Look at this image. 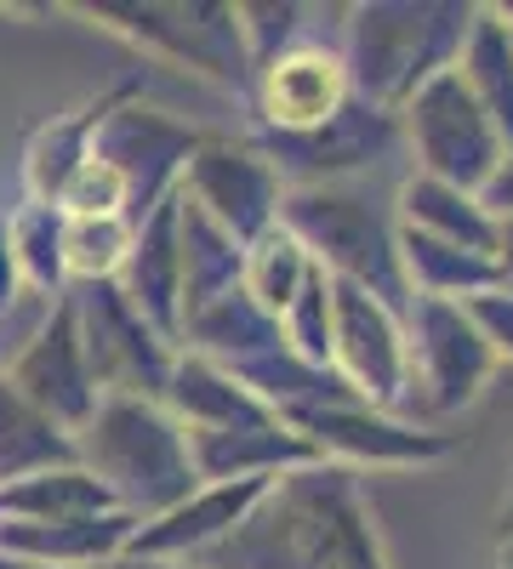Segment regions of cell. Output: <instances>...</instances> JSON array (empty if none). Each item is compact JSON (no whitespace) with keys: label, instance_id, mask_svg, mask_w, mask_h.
Instances as JSON below:
<instances>
[{"label":"cell","instance_id":"6da1fadb","mask_svg":"<svg viewBox=\"0 0 513 569\" xmlns=\"http://www.w3.org/2000/svg\"><path fill=\"white\" fill-rule=\"evenodd\" d=\"M182 569H388L359 472L308 461L257 496L217 547Z\"/></svg>","mask_w":513,"mask_h":569},{"label":"cell","instance_id":"7a4b0ae2","mask_svg":"<svg viewBox=\"0 0 513 569\" xmlns=\"http://www.w3.org/2000/svg\"><path fill=\"white\" fill-rule=\"evenodd\" d=\"M468 0H359L343 18L348 91L371 109L399 114L434 74L456 69V52L474 29Z\"/></svg>","mask_w":513,"mask_h":569},{"label":"cell","instance_id":"3957f363","mask_svg":"<svg viewBox=\"0 0 513 569\" xmlns=\"http://www.w3.org/2000/svg\"><path fill=\"white\" fill-rule=\"evenodd\" d=\"M75 456L137 525L200 490L182 421L155 399H98V410L75 427Z\"/></svg>","mask_w":513,"mask_h":569},{"label":"cell","instance_id":"277c9868","mask_svg":"<svg viewBox=\"0 0 513 569\" xmlns=\"http://www.w3.org/2000/svg\"><path fill=\"white\" fill-rule=\"evenodd\" d=\"M279 228L297 233V246L314 257V268L337 284H354L371 302H383L394 319L411 313V284L399 268V222L388 206H377L359 182H314L286 188L279 200Z\"/></svg>","mask_w":513,"mask_h":569},{"label":"cell","instance_id":"5b68a950","mask_svg":"<svg viewBox=\"0 0 513 569\" xmlns=\"http://www.w3.org/2000/svg\"><path fill=\"white\" fill-rule=\"evenodd\" d=\"M80 18L103 23L109 34L131 40L137 52H149L171 69H189L211 86L251 98L240 18L223 0H91V7H80Z\"/></svg>","mask_w":513,"mask_h":569},{"label":"cell","instance_id":"8992f818","mask_svg":"<svg viewBox=\"0 0 513 569\" xmlns=\"http://www.w3.org/2000/svg\"><path fill=\"white\" fill-rule=\"evenodd\" d=\"M496 376V353L474 330L462 302H423L405 313V399L399 416L440 427L445 416L480 405V393Z\"/></svg>","mask_w":513,"mask_h":569},{"label":"cell","instance_id":"52a82bcc","mask_svg":"<svg viewBox=\"0 0 513 569\" xmlns=\"http://www.w3.org/2000/svg\"><path fill=\"white\" fill-rule=\"evenodd\" d=\"M399 149H411L416 177L451 182L462 194H485L491 177L507 160V142L485 120V109L468 98L456 69L434 74L416 98L399 109Z\"/></svg>","mask_w":513,"mask_h":569},{"label":"cell","instance_id":"ba28073f","mask_svg":"<svg viewBox=\"0 0 513 569\" xmlns=\"http://www.w3.org/2000/svg\"><path fill=\"white\" fill-rule=\"evenodd\" d=\"M69 308L80 330V353L91 365V382L103 399H166L177 348L160 342L155 330L137 319V308L120 297L115 279L98 284H69Z\"/></svg>","mask_w":513,"mask_h":569},{"label":"cell","instance_id":"9c48e42d","mask_svg":"<svg viewBox=\"0 0 513 569\" xmlns=\"http://www.w3.org/2000/svg\"><path fill=\"white\" fill-rule=\"evenodd\" d=\"M177 194L200 206L217 228H228L240 246H251L257 233H268L279 222V200L286 182L268 166V154L251 137H228V131H200L189 166H182Z\"/></svg>","mask_w":513,"mask_h":569},{"label":"cell","instance_id":"30bf717a","mask_svg":"<svg viewBox=\"0 0 513 569\" xmlns=\"http://www.w3.org/2000/svg\"><path fill=\"white\" fill-rule=\"evenodd\" d=\"M200 131H189L182 120L149 109L144 98H126L103 126H98V142L91 154L103 166H115V177L126 182V222L137 228L160 200L177 194L182 182V166H189Z\"/></svg>","mask_w":513,"mask_h":569},{"label":"cell","instance_id":"8fae6325","mask_svg":"<svg viewBox=\"0 0 513 569\" xmlns=\"http://www.w3.org/2000/svg\"><path fill=\"white\" fill-rule=\"evenodd\" d=\"M268 154L286 188H314V182H348L371 166L399 154V114L371 109L365 98H348L325 126L303 137H251Z\"/></svg>","mask_w":513,"mask_h":569},{"label":"cell","instance_id":"7c38bea8","mask_svg":"<svg viewBox=\"0 0 513 569\" xmlns=\"http://www.w3.org/2000/svg\"><path fill=\"white\" fill-rule=\"evenodd\" d=\"M292 433L308 439V450L332 467L365 472V467H434L456 450L451 433L423 421H405L388 410H371V405H319L286 421Z\"/></svg>","mask_w":513,"mask_h":569},{"label":"cell","instance_id":"4fadbf2b","mask_svg":"<svg viewBox=\"0 0 513 569\" xmlns=\"http://www.w3.org/2000/svg\"><path fill=\"white\" fill-rule=\"evenodd\" d=\"M0 376L34 405L46 410L58 427H75L98 410V382H91V365L80 353V330H75V308H69V291L58 302H46L40 325L23 337V348L0 365Z\"/></svg>","mask_w":513,"mask_h":569},{"label":"cell","instance_id":"5bb4252c","mask_svg":"<svg viewBox=\"0 0 513 569\" xmlns=\"http://www.w3.org/2000/svg\"><path fill=\"white\" fill-rule=\"evenodd\" d=\"M332 370L371 410L399 416L405 399V319L332 279Z\"/></svg>","mask_w":513,"mask_h":569},{"label":"cell","instance_id":"9a60e30c","mask_svg":"<svg viewBox=\"0 0 513 569\" xmlns=\"http://www.w3.org/2000/svg\"><path fill=\"white\" fill-rule=\"evenodd\" d=\"M348 91V69L343 52L325 40H303L292 52H279L268 69L251 74V114H257V137H303L314 126H325Z\"/></svg>","mask_w":513,"mask_h":569},{"label":"cell","instance_id":"2e32d148","mask_svg":"<svg viewBox=\"0 0 513 569\" xmlns=\"http://www.w3.org/2000/svg\"><path fill=\"white\" fill-rule=\"evenodd\" d=\"M268 485H274V479L200 485V490H189L177 507H166L160 518H149V525L131 530L126 558H137V563H189V558H200L206 547H217V541L257 507V496H263Z\"/></svg>","mask_w":513,"mask_h":569},{"label":"cell","instance_id":"e0dca14e","mask_svg":"<svg viewBox=\"0 0 513 569\" xmlns=\"http://www.w3.org/2000/svg\"><path fill=\"white\" fill-rule=\"evenodd\" d=\"M120 297L160 342L182 348V262H177V194L131 228V251L115 273Z\"/></svg>","mask_w":513,"mask_h":569},{"label":"cell","instance_id":"ac0fdd59","mask_svg":"<svg viewBox=\"0 0 513 569\" xmlns=\"http://www.w3.org/2000/svg\"><path fill=\"white\" fill-rule=\"evenodd\" d=\"M189 439V467L200 485H246V479H279L292 467L319 461L303 433L286 421H246V427H182Z\"/></svg>","mask_w":513,"mask_h":569},{"label":"cell","instance_id":"d6986e66","mask_svg":"<svg viewBox=\"0 0 513 569\" xmlns=\"http://www.w3.org/2000/svg\"><path fill=\"white\" fill-rule=\"evenodd\" d=\"M126 98H144V74H131L120 86H109L103 98H91L69 114H52L34 137H29V149H23V188H29V200L34 206H58L63 194V182L91 160V142H98V126L126 103Z\"/></svg>","mask_w":513,"mask_h":569},{"label":"cell","instance_id":"ffe728a7","mask_svg":"<svg viewBox=\"0 0 513 569\" xmlns=\"http://www.w3.org/2000/svg\"><path fill=\"white\" fill-rule=\"evenodd\" d=\"M137 530L131 512H91L63 518V525H0V552H18L52 569H109L126 558V541Z\"/></svg>","mask_w":513,"mask_h":569},{"label":"cell","instance_id":"44dd1931","mask_svg":"<svg viewBox=\"0 0 513 569\" xmlns=\"http://www.w3.org/2000/svg\"><path fill=\"white\" fill-rule=\"evenodd\" d=\"M394 222H399V228H416V233H428V240H445V246H462V251H480V257L496 251V217L485 211V200H480V194H462V188H451V182L416 177V171L399 182Z\"/></svg>","mask_w":513,"mask_h":569},{"label":"cell","instance_id":"7402d4cb","mask_svg":"<svg viewBox=\"0 0 513 569\" xmlns=\"http://www.w3.org/2000/svg\"><path fill=\"white\" fill-rule=\"evenodd\" d=\"M279 342H286L279 337V319L263 313L246 291H228V297H217V302H206L182 319V348L177 353H200L223 370H240Z\"/></svg>","mask_w":513,"mask_h":569},{"label":"cell","instance_id":"603a6c76","mask_svg":"<svg viewBox=\"0 0 513 569\" xmlns=\"http://www.w3.org/2000/svg\"><path fill=\"white\" fill-rule=\"evenodd\" d=\"M177 262H182V319H189L195 308L240 291L246 246L228 228H217L200 206L177 194Z\"/></svg>","mask_w":513,"mask_h":569},{"label":"cell","instance_id":"cb8c5ba5","mask_svg":"<svg viewBox=\"0 0 513 569\" xmlns=\"http://www.w3.org/2000/svg\"><path fill=\"white\" fill-rule=\"evenodd\" d=\"M160 405H166L182 427H246V421H274V410H268L251 388H240L223 365H211V359H200V353H177Z\"/></svg>","mask_w":513,"mask_h":569},{"label":"cell","instance_id":"d4e9b609","mask_svg":"<svg viewBox=\"0 0 513 569\" xmlns=\"http://www.w3.org/2000/svg\"><path fill=\"white\" fill-rule=\"evenodd\" d=\"M399 268H405L411 297H423V302H468V297L491 291V284H507L496 257L428 240L416 228H399Z\"/></svg>","mask_w":513,"mask_h":569},{"label":"cell","instance_id":"484cf974","mask_svg":"<svg viewBox=\"0 0 513 569\" xmlns=\"http://www.w3.org/2000/svg\"><path fill=\"white\" fill-rule=\"evenodd\" d=\"M456 80L468 86V98L485 109L496 137L513 149V29L491 7L474 12V29L456 52Z\"/></svg>","mask_w":513,"mask_h":569},{"label":"cell","instance_id":"4316f807","mask_svg":"<svg viewBox=\"0 0 513 569\" xmlns=\"http://www.w3.org/2000/svg\"><path fill=\"white\" fill-rule=\"evenodd\" d=\"M91 512H115V501L80 461L0 485V525H63V518H91Z\"/></svg>","mask_w":513,"mask_h":569},{"label":"cell","instance_id":"83f0119b","mask_svg":"<svg viewBox=\"0 0 513 569\" xmlns=\"http://www.w3.org/2000/svg\"><path fill=\"white\" fill-rule=\"evenodd\" d=\"M75 433L58 427L46 410H34L7 376H0V485L29 479L46 467H75Z\"/></svg>","mask_w":513,"mask_h":569},{"label":"cell","instance_id":"f1b7e54d","mask_svg":"<svg viewBox=\"0 0 513 569\" xmlns=\"http://www.w3.org/2000/svg\"><path fill=\"white\" fill-rule=\"evenodd\" d=\"M7 240H12V262H18L23 297L58 302L69 291V273H63V211L23 200L7 217Z\"/></svg>","mask_w":513,"mask_h":569},{"label":"cell","instance_id":"f546056e","mask_svg":"<svg viewBox=\"0 0 513 569\" xmlns=\"http://www.w3.org/2000/svg\"><path fill=\"white\" fill-rule=\"evenodd\" d=\"M308 273H314V257L297 246V233L292 228H268V233H257V240L246 246V273H240V291L263 308V313H286L292 302H297V291L308 284Z\"/></svg>","mask_w":513,"mask_h":569},{"label":"cell","instance_id":"4dcf8cb0","mask_svg":"<svg viewBox=\"0 0 513 569\" xmlns=\"http://www.w3.org/2000/svg\"><path fill=\"white\" fill-rule=\"evenodd\" d=\"M126 251H131V222L126 217H63V273H69V284L115 279Z\"/></svg>","mask_w":513,"mask_h":569},{"label":"cell","instance_id":"1f68e13d","mask_svg":"<svg viewBox=\"0 0 513 569\" xmlns=\"http://www.w3.org/2000/svg\"><path fill=\"white\" fill-rule=\"evenodd\" d=\"M235 18H240V40H246L251 74L268 69L279 52H292V46L314 40L308 34L314 7H297V0H251V7H235Z\"/></svg>","mask_w":513,"mask_h":569},{"label":"cell","instance_id":"d6a6232c","mask_svg":"<svg viewBox=\"0 0 513 569\" xmlns=\"http://www.w3.org/2000/svg\"><path fill=\"white\" fill-rule=\"evenodd\" d=\"M279 337H286V348H292L297 359L332 370V279H325L319 268L308 273V284L297 291V302L279 313Z\"/></svg>","mask_w":513,"mask_h":569},{"label":"cell","instance_id":"836d02e7","mask_svg":"<svg viewBox=\"0 0 513 569\" xmlns=\"http://www.w3.org/2000/svg\"><path fill=\"white\" fill-rule=\"evenodd\" d=\"M58 211L63 217H126V182L115 177V166H103L91 154L58 194Z\"/></svg>","mask_w":513,"mask_h":569},{"label":"cell","instance_id":"e575fe53","mask_svg":"<svg viewBox=\"0 0 513 569\" xmlns=\"http://www.w3.org/2000/svg\"><path fill=\"white\" fill-rule=\"evenodd\" d=\"M462 308H468V319H474V330L485 337V348L496 353V365L513 359V284H491V291L468 297Z\"/></svg>","mask_w":513,"mask_h":569},{"label":"cell","instance_id":"d590c367","mask_svg":"<svg viewBox=\"0 0 513 569\" xmlns=\"http://www.w3.org/2000/svg\"><path fill=\"white\" fill-rule=\"evenodd\" d=\"M23 302V284H18V262H12V240H7V217H0V319Z\"/></svg>","mask_w":513,"mask_h":569},{"label":"cell","instance_id":"8d00e7d4","mask_svg":"<svg viewBox=\"0 0 513 569\" xmlns=\"http://www.w3.org/2000/svg\"><path fill=\"white\" fill-rule=\"evenodd\" d=\"M485 211L491 217H513V149H507V160H502V171L491 177V188H485Z\"/></svg>","mask_w":513,"mask_h":569},{"label":"cell","instance_id":"74e56055","mask_svg":"<svg viewBox=\"0 0 513 569\" xmlns=\"http://www.w3.org/2000/svg\"><path fill=\"white\" fill-rule=\"evenodd\" d=\"M496 268H502V279L513 284V217H496Z\"/></svg>","mask_w":513,"mask_h":569},{"label":"cell","instance_id":"f35d334b","mask_svg":"<svg viewBox=\"0 0 513 569\" xmlns=\"http://www.w3.org/2000/svg\"><path fill=\"white\" fill-rule=\"evenodd\" d=\"M0 569H52V563H34V558H18V552H0Z\"/></svg>","mask_w":513,"mask_h":569},{"label":"cell","instance_id":"ab89813d","mask_svg":"<svg viewBox=\"0 0 513 569\" xmlns=\"http://www.w3.org/2000/svg\"><path fill=\"white\" fill-rule=\"evenodd\" d=\"M109 569H182V563H137V558H120V563H109Z\"/></svg>","mask_w":513,"mask_h":569},{"label":"cell","instance_id":"60d3db41","mask_svg":"<svg viewBox=\"0 0 513 569\" xmlns=\"http://www.w3.org/2000/svg\"><path fill=\"white\" fill-rule=\"evenodd\" d=\"M496 569H513V536H502V547H496Z\"/></svg>","mask_w":513,"mask_h":569},{"label":"cell","instance_id":"b9f144b4","mask_svg":"<svg viewBox=\"0 0 513 569\" xmlns=\"http://www.w3.org/2000/svg\"><path fill=\"white\" fill-rule=\"evenodd\" d=\"M502 536H513V485H507V501H502Z\"/></svg>","mask_w":513,"mask_h":569}]
</instances>
